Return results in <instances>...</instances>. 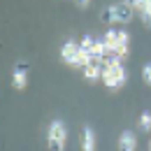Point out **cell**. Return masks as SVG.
Returning <instances> with one entry per match:
<instances>
[{"mask_svg":"<svg viewBox=\"0 0 151 151\" xmlns=\"http://www.w3.org/2000/svg\"><path fill=\"white\" fill-rule=\"evenodd\" d=\"M12 86L17 88V91H26V86H28V68H14V72H12Z\"/></svg>","mask_w":151,"mask_h":151,"instance_id":"obj_7","label":"cell"},{"mask_svg":"<svg viewBox=\"0 0 151 151\" xmlns=\"http://www.w3.org/2000/svg\"><path fill=\"white\" fill-rule=\"evenodd\" d=\"M119 149L121 151H135L137 149V135L132 130H123L119 135Z\"/></svg>","mask_w":151,"mask_h":151,"instance_id":"obj_8","label":"cell"},{"mask_svg":"<svg viewBox=\"0 0 151 151\" xmlns=\"http://www.w3.org/2000/svg\"><path fill=\"white\" fill-rule=\"evenodd\" d=\"M81 75H84L86 81H91V84L100 81V79H102V63H100V60H91L86 68H81Z\"/></svg>","mask_w":151,"mask_h":151,"instance_id":"obj_6","label":"cell"},{"mask_svg":"<svg viewBox=\"0 0 151 151\" xmlns=\"http://www.w3.org/2000/svg\"><path fill=\"white\" fill-rule=\"evenodd\" d=\"M95 144H98V139H95L93 128H84V132H81V151H95Z\"/></svg>","mask_w":151,"mask_h":151,"instance_id":"obj_9","label":"cell"},{"mask_svg":"<svg viewBox=\"0 0 151 151\" xmlns=\"http://www.w3.org/2000/svg\"><path fill=\"white\" fill-rule=\"evenodd\" d=\"M60 60L65 63V65H70V68H75V70H81V68H86L93 56L86 51V49H81V44L75 42V40H68L63 47H60Z\"/></svg>","mask_w":151,"mask_h":151,"instance_id":"obj_2","label":"cell"},{"mask_svg":"<svg viewBox=\"0 0 151 151\" xmlns=\"http://www.w3.org/2000/svg\"><path fill=\"white\" fill-rule=\"evenodd\" d=\"M137 128L142 132H151V112H142L139 121H137Z\"/></svg>","mask_w":151,"mask_h":151,"instance_id":"obj_10","label":"cell"},{"mask_svg":"<svg viewBox=\"0 0 151 151\" xmlns=\"http://www.w3.org/2000/svg\"><path fill=\"white\" fill-rule=\"evenodd\" d=\"M47 142L54 151H65L68 147V126L60 121V119H54L47 128Z\"/></svg>","mask_w":151,"mask_h":151,"instance_id":"obj_4","label":"cell"},{"mask_svg":"<svg viewBox=\"0 0 151 151\" xmlns=\"http://www.w3.org/2000/svg\"><path fill=\"white\" fill-rule=\"evenodd\" d=\"M77 5L84 9V7H88V5H91V0H77Z\"/></svg>","mask_w":151,"mask_h":151,"instance_id":"obj_14","label":"cell"},{"mask_svg":"<svg viewBox=\"0 0 151 151\" xmlns=\"http://www.w3.org/2000/svg\"><path fill=\"white\" fill-rule=\"evenodd\" d=\"M105 44H107V56H116L121 60H126L130 54V35L126 30H119V28H109L105 33Z\"/></svg>","mask_w":151,"mask_h":151,"instance_id":"obj_3","label":"cell"},{"mask_svg":"<svg viewBox=\"0 0 151 151\" xmlns=\"http://www.w3.org/2000/svg\"><path fill=\"white\" fill-rule=\"evenodd\" d=\"M132 9L130 5L123 0V2H114L107 7V21H114V23H128L132 19Z\"/></svg>","mask_w":151,"mask_h":151,"instance_id":"obj_5","label":"cell"},{"mask_svg":"<svg viewBox=\"0 0 151 151\" xmlns=\"http://www.w3.org/2000/svg\"><path fill=\"white\" fill-rule=\"evenodd\" d=\"M126 2L130 5V7L135 9V12H139V9H142V7H144V5L149 2V0H126Z\"/></svg>","mask_w":151,"mask_h":151,"instance_id":"obj_13","label":"cell"},{"mask_svg":"<svg viewBox=\"0 0 151 151\" xmlns=\"http://www.w3.org/2000/svg\"><path fill=\"white\" fill-rule=\"evenodd\" d=\"M149 151H151V139H149Z\"/></svg>","mask_w":151,"mask_h":151,"instance_id":"obj_15","label":"cell"},{"mask_svg":"<svg viewBox=\"0 0 151 151\" xmlns=\"http://www.w3.org/2000/svg\"><path fill=\"white\" fill-rule=\"evenodd\" d=\"M142 79H144L147 86H151V63H144V68H142Z\"/></svg>","mask_w":151,"mask_h":151,"instance_id":"obj_12","label":"cell"},{"mask_svg":"<svg viewBox=\"0 0 151 151\" xmlns=\"http://www.w3.org/2000/svg\"><path fill=\"white\" fill-rule=\"evenodd\" d=\"M137 14H139L142 23H144L147 28H151V0L147 2V5H144V7H142V9H139V12H137Z\"/></svg>","mask_w":151,"mask_h":151,"instance_id":"obj_11","label":"cell"},{"mask_svg":"<svg viewBox=\"0 0 151 151\" xmlns=\"http://www.w3.org/2000/svg\"><path fill=\"white\" fill-rule=\"evenodd\" d=\"M126 81H128V72L123 68V60L116 56H107L102 63V84L112 91H119L126 86Z\"/></svg>","mask_w":151,"mask_h":151,"instance_id":"obj_1","label":"cell"}]
</instances>
